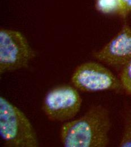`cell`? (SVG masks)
Segmentation results:
<instances>
[{"mask_svg": "<svg viewBox=\"0 0 131 147\" xmlns=\"http://www.w3.org/2000/svg\"><path fill=\"white\" fill-rule=\"evenodd\" d=\"M95 7L102 14L125 19L131 14V0H95Z\"/></svg>", "mask_w": 131, "mask_h": 147, "instance_id": "52a82bcc", "label": "cell"}, {"mask_svg": "<svg viewBox=\"0 0 131 147\" xmlns=\"http://www.w3.org/2000/svg\"><path fill=\"white\" fill-rule=\"evenodd\" d=\"M123 129L119 147H131V105L125 104L122 113Z\"/></svg>", "mask_w": 131, "mask_h": 147, "instance_id": "ba28073f", "label": "cell"}, {"mask_svg": "<svg viewBox=\"0 0 131 147\" xmlns=\"http://www.w3.org/2000/svg\"><path fill=\"white\" fill-rule=\"evenodd\" d=\"M119 78L123 92L131 97V59L120 69Z\"/></svg>", "mask_w": 131, "mask_h": 147, "instance_id": "9c48e42d", "label": "cell"}, {"mask_svg": "<svg viewBox=\"0 0 131 147\" xmlns=\"http://www.w3.org/2000/svg\"><path fill=\"white\" fill-rule=\"evenodd\" d=\"M82 103L83 98L75 87L62 84L46 93L42 110L49 121L65 123L75 118L80 111Z\"/></svg>", "mask_w": 131, "mask_h": 147, "instance_id": "5b68a950", "label": "cell"}, {"mask_svg": "<svg viewBox=\"0 0 131 147\" xmlns=\"http://www.w3.org/2000/svg\"><path fill=\"white\" fill-rule=\"evenodd\" d=\"M111 128L109 110L101 104L94 105L80 117L63 123L60 140L64 147H106Z\"/></svg>", "mask_w": 131, "mask_h": 147, "instance_id": "6da1fadb", "label": "cell"}, {"mask_svg": "<svg viewBox=\"0 0 131 147\" xmlns=\"http://www.w3.org/2000/svg\"><path fill=\"white\" fill-rule=\"evenodd\" d=\"M71 82L81 92H123L119 77L104 65L93 61L78 65L71 75Z\"/></svg>", "mask_w": 131, "mask_h": 147, "instance_id": "277c9868", "label": "cell"}, {"mask_svg": "<svg viewBox=\"0 0 131 147\" xmlns=\"http://www.w3.org/2000/svg\"><path fill=\"white\" fill-rule=\"evenodd\" d=\"M93 55L99 62L120 70L131 59V26L124 23L120 31Z\"/></svg>", "mask_w": 131, "mask_h": 147, "instance_id": "8992f818", "label": "cell"}, {"mask_svg": "<svg viewBox=\"0 0 131 147\" xmlns=\"http://www.w3.org/2000/svg\"><path fill=\"white\" fill-rule=\"evenodd\" d=\"M36 53L19 31L0 29V74L27 68Z\"/></svg>", "mask_w": 131, "mask_h": 147, "instance_id": "3957f363", "label": "cell"}, {"mask_svg": "<svg viewBox=\"0 0 131 147\" xmlns=\"http://www.w3.org/2000/svg\"><path fill=\"white\" fill-rule=\"evenodd\" d=\"M0 137L8 147H38V135L21 110L5 97H0Z\"/></svg>", "mask_w": 131, "mask_h": 147, "instance_id": "7a4b0ae2", "label": "cell"}]
</instances>
